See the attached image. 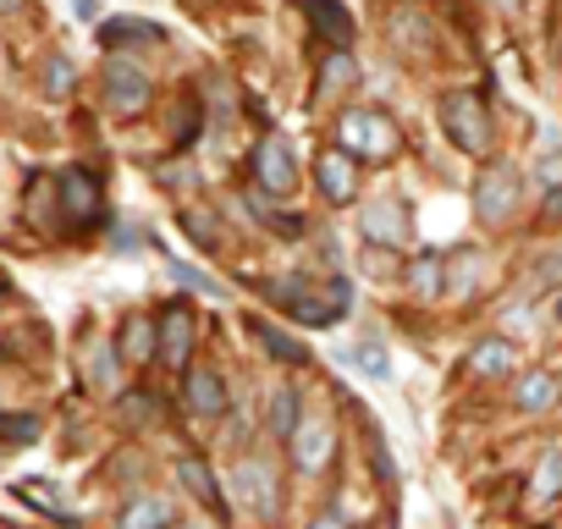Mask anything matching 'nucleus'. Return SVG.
<instances>
[{"label": "nucleus", "mask_w": 562, "mask_h": 529, "mask_svg": "<svg viewBox=\"0 0 562 529\" xmlns=\"http://www.w3.org/2000/svg\"><path fill=\"white\" fill-rule=\"evenodd\" d=\"M265 299H270V309H281L288 320H299L310 331H326V326L353 315L348 277H276V282H265Z\"/></svg>", "instance_id": "f257e3e1"}, {"label": "nucleus", "mask_w": 562, "mask_h": 529, "mask_svg": "<svg viewBox=\"0 0 562 529\" xmlns=\"http://www.w3.org/2000/svg\"><path fill=\"white\" fill-rule=\"evenodd\" d=\"M436 116H441V133L452 138V149H463V155H491L496 149V116H491L480 89H447Z\"/></svg>", "instance_id": "f03ea898"}, {"label": "nucleus", "mask_w": 562, "mask_h": 529, "mask_svg": "<svg viewBox=\"0 0 562 529\" xmlns=\"http://www.w3.org/2000/svg\"><path fill=\"white\" fill-rule=\"evenodd\" d=\"M337 149H348L353 160H392L403 149V133L386 111L375 105H353L337 116Z\"/></svg>", "instance_id": "7ed1b4c3"}, {"label": "nucleus", "mask_w": 562, "mask_h": 529, "mask_svg": "<svg viewBox=\"0 0 562 529\" xmlns=\"http://www.w3.org/2000/svg\"><path fill=\"white\" fill-rule=\"evenodd\" d=\"M248 182H254V193H265V199H293V193H299V155H293V144L281 138V133H265V138L254 144V155H248Z\"/></svg>", "instance_id": "20e7f679"}, {"label": "nucleus", "mask_w": 562, "mask_h": 529, "mask_svg": "<svg viewBox=\"0 0 562 529\" xmlns=\"http://www.w3.org/2000/svg\"><path fill=\"white\" fill-rule=\"evenodd\" d=\"M100 89H105V105H111L116 116H144V111H149V94H155L149 72H144L133 56H105Z\"/></svg>", "instance_id": "39448f33"}, {"label": "nucleus", "mask_w": 562, "mask_h": 529, "mask_svg": "<svg viewBox=\"0 0 562 529\" xmlns=\"http://www.w3.org/2000/svg\"><path fill=\"white\" fill-rule=\"evenodd\" d=\"M56 210H61V221H67L72 232L100 226V221H105V193H100V177H94V171H83V166L61 171V177H56Z\"/></svg>", "instance_id": "423d86ee"}, {"label": "nucleus", "mask_w": 562, "mask_h": 529, "mask_svg": "<svg viewBox=\"0 0 562 529\" xmlns=\"http://www.w3.org/2000/svg\"><path fill=\"white\" fill-rule=\"evenodd\" d=\"M518 193H524V177L518 166H485L474 177V215L485 226H507L518 215Z\"/></svg>", "instance_id": "0eeeda50"}, {"label": "nucleus", "mask_w": 562, "mask_h": 529, "mask_svg": "<svg viewBox=\"0 0 562 529\" xmlns=\"http://www.w3.org/2000/svg\"><path fill=\"white\" fill-rule=\"evenodd\" d=\"M359 237L370 243V248H408L414 243V215H408V204L403 199H375V204H364V215H359Z\"/></svg>", "instance_id": "6e6552de"}, {"label": "nucleus", "mask_w": 562, "mask_h": 529, "mask_svg": "<svg viewBox=\"0 0 562 529\" xmlns=\"http://www.w3.org/2000/svg\"><path fill=\"white\" fill-rule=\"evenodd\" d=\"M232 485H237V496H243V507L254 513V518H281V485H276V469L265 463V458H237V469H232Z\"/></svg>", "instance_id": "1a4fd4ad"}, {"label": "nucleus", "mask_w": 562, "mask_h": 529, "mask_svg": "<svg viewBox=\"0 0 562 529\" xmlns=\"http://www.w3.org/2000/svg\"><path fill=\"white\" fill-rule=\"evenodd\" d=\"M193 342H199V320H193V304L188 299H171L166 315H160V359L166 370H193Z\"/></svg>", "instance_id": "9d476101"}, {"label": "nucleus", "mask_w": 562, "mask_h": 529, "mask_svg": "<svg viewBox=\"0 0 562 529\" xmlns=\"http://www.w3.org/2000/svg\"><path fill=\"white\" fill-rule=\"evenodd\" d=\"M315 188L326 193V204H353L359 199V160L348 149H321L315 155Z\"/></svg>", "instance_id": "9b49d317"}, {"label": "nucleus", "mask_w": 562, "mask_h": 529, "mask_svg": "<svg viewBox=\"0 0 562 529\" xmlns=\"http://www.w3.org/2000/svg\"><path fill=\"white\" fill-rule=\"evenodd\" d=\"M288 447H293V463H299L304 474H326V463H331V452H337V430H331L326 419H304Z\"/></svg>", "instance_id": "f8f14e48"}, {"label": "nucleus", "mask_w": 562, "mask_h": 529, "mask_svg": "<svg viewBox=\"0 0 562 529\" xmlns=\"http://www.w3.org/2000/svg\"><path fill=\"white\" fill-rule=\"evenodd\" d=\"M100 45H105V56L149 50V45H166V29L160 23H144V18H111V23H100Z\"/></svg>", "instance_id": "ddd939ff"}, {"label": "nucleus", "mask_w": 562, "mask_h": 529, "mask_svg": "<svg viewBox=\"0 0 562 529\" xmlns=\"http://www.w3.org/2000/svg\"><path fill=\"white\" fill-rule=\"evenodd\" d=\"M182 397H188V408H193L199 419H221V414L232 408L226 381H221L215 370H204V364H193V370L182 375Z\"/></svg>", "instance_id": "4468645a"}, {"label": "nucleus", "mask_w": 562, "mask_h": 529, "mask_svg": "<svg viewBox=\"0 0 562 529\" xmlns=\"http://www.w3.org/2000/svg\"><path fill=\"white\" fill-rule=\"evenodd\" d=\"M116 353H122L127 364L160 359V320H155V315H127L122 331H116Z\"/></svg>", "instance_id": "2eb2a0df"}, {"label": "nucleus", "mask_w": 562, "mask_h": 529, "mask_svg": "<svg viewBox=\"0 0 562 529\" xmlns=\"http://www.w3.org/2000/svg\"><path fill=\"white\" fill-rule=\"evenodd\" d=\"M469 370H474L480 381L518 375V342H507V337H480V342L469 348Z\"/></svg>", "instance_id": "dca6fc26"}, {"label": "nucleus", "mask_w": 562, "mask_h": 529, "mask_svg": "<svg viewBox=\"0 0 562 529\" xmlns=\"http://www.w3.org/2000/svg\"><path fill=\"white\" fill-rule=\"evenodd\" d=\"M177 480L188 485V496H193V502H204L215 518H226V491H221V480H215V469H210L204 458H193V452H188V458H177Z\"/></svg>", "instance_id": "f3484780"}, {"label": "nucleus", "mask_w": 562, "mask_h": 529, "mask_svg": "<svg viewBox=\"0 0 562 529\" xmlns=\"http://www.w3.org/2000/svg\"><path fill=\"white\" fill-rule=\"evenodd\" d=\"M248 337H254L276 364H310V348H304L299 337H288L281 326H270V320H248Z\"/></svg>", "instance_id": "a211bd4d"}, {"label": "nucleus", "mask_w": 562, "mask_h": 529, "mask_svg": "<svg viewBox=\"0 0 562 529\" xmlns=\"http://www.w3.org/2000/svg\"><path fill=\"white\" fill-rule=\"evenodd\" d=\"M557 397H562V381H557L551 370H524V375H518V397H513L518 414H546Z\"/></svg>", "instance_id": "6ab92c4d"}, {"label": "nucleus", "mask_w": 562, "mask_h": 529, "mask_svg": "<svg viewBox=\"0 0 562 529\" xmlns=\"http://www.w3.org/2000/svg\"><path fill=\"white\" fill-rule=\"evenodd\" d=\"M171 502L166 496H133V502H122V513H116V529H171Z\"/></svg>", "instance_id": "aec40b11"}, {"label": "nucleus", "mask_w": 562, "mask_h": 529, "mask_svg": "<svg viewBox=\"0 0 562 529\" xmlns=\"http://www.w3.org/2000/svg\"><path fill=\"white\" fill-rule=\"evenodd\" d=\"M403 277H408V293H414V299H441V293H447V254H436V248L419 254Z\"/></svg>", "instance_id": "412c9836"}, {"label": "nucleus", "mask_w": 562, "mask_h": 529, "mask_svg": "<svg viewBox=\"0 0 562 529\" xmlns=\"http://www.w3.org/2000/svg\"><path fill=\"white\" fill-rule=\"evenodd\" d=\"M299 7L310 12V23H315L337 50H348V40H353V18H348V7H337V0H299Z\"/></svg>", "instance_id": "4be33fe9"}, {"label": "nucleus", "mask_w": 562, "mask_h": 529, "mask_svg": "<svg viewBox=\"0 0 562 529\" xmlns=\"http://www.w3.org/2000/svg\"><path fill=\"white\" fill-rule=\"evenodd\" d=\"M299 425H304V403H299V392H293V386H276V392H270V430H276L281 441H293Z\"/></svg>", "instance_id": "5701e85b"}, {"label": "nucleus", "mask_w": 562, "mask_h": 529, "mask_svg": "<svg viewBox=\"0 0 562 529\" xmlns=\"http://www.w3.org/2000/svg\"><path fill=\"white\" fill-rule=\"evenodd\" d=\"M348 364H353L359 375H370V381H392V353H386L381 337H359V342L348 348Z\"/></svg>", "instance_id": "b1692460"}, {"label": "nucleus", "mask_w": 562, "mask_h": 529, "mask_svg": "<svg viewBox=\"0 0 562 529\" xmlns=\"http://www.w3.org/2000/svg\"><path fill=\"white\" fill-rule=\"evenodd\" d=\"M480 254L474 248H458V254H447V293L452 299H469L474 288H480Z\"/></svg>", "instance_id": "393cba45"}, {"label": "nucleus", "mask_w": 562, "mask_h": 529, "mask_svg": "<svg viewBox=\"0 0 562 529\" xmlns=\"http://www.w3.org/2000/svg\"><path fill=\"white\" fill-rule=\"evenodd\" d=\"M353 83H359V61H353L348 50H331V56L321 61L315 94H342V89H353Z\"/></svg>", "instance_id": "a878e982"}, {"label": "nucleus", "mask_w": 562, "mask_h": 529, "mask_svg": "<svg viewBox=\"0 0 562 529\" xmlns=\"http://www.w3.org/2000/svg\"><path fill=\"white\" fill-rule=\"evenodd\" d=\"M166 264H171V277H177V282H182L188 293H199V299H215V304H226V299H232V293H226V288H221L215 277L193 271V264H182V259H166Z\"/></svg>", "instance_id": "bb28decb"}, {"label": "nucleus", "mask_w": 562, "mask_h": 529, "mask_svg": "<svg viewBox=\"0 0 562 529\" xmlns=\"http://www.w3.org/2000/svg\"><path fill=\"white\" fill-rule=\"evenodd\" d=\"M535 496H540V502L562 496V447L540 452V469H535Z\"/></svg>", "instance_id": "cd10ccee"}, {"label": "nucleus", "mask_w": 562, "mask_h": 529, "mask_svg": "<svg viewBox=\"0 0 562 529\" xmlns=\"http://www.w3.org/2000/svg\"><path fill=\"white\" fill-rule=\"evenodd\" d=\"M18 496H23L29 507L50 513V518H67V507H61V496L50 491V480H18Z\"/></svg>", "instance_id": "c85d7f7f"}, {"label": "nucleus", "mask_w": 562, "mask_h": 529, "mask_svg": "<svg viewBox=\"0 0 562 529\" xmlns=\"http://www.w3.org/2000/svg\"><path fill=\"white\" fill-rule=\"evenodd\" d=\"M386 29H392V40H403V50H425V45H430V29H419L408 7H403V12H392V18H386Z\"/></svg>", "instance_id": "c756f323"}, {"label": "nucleus", "mask_w": 562, "mask_h": 529, "mask_svg": "<svg viewBox=\"0 0 562 529\" xmlns=\"http://www.w3.org/2000/svg\"><path fill=\"white\" fill-rule=\"evenodd\" d=\"M0 441H7V447H29V441H40V419H34V414L0 419Z\"/></svg>", "instance_id": "7c9ffc66"}, {"label": "nucleus", "mask_w": 562, "mask_h": 529, "mask_svg": "<svg viewBox=\"0 0 562 529\" xmlns=\"http://www.w3.org/2000/svg\"><path fill=\"white\" fill-rule=\"evenodd\" d=\"M72 83H78V67H72L67 56H50V61H45V89L61 100V94H72Z\"/></svg>", "instance_id": "2f4dec72"}, {"label": "nucleus", "mask_w": 562, "mask_h": 529, "mask_svg": "<svg viewBox=\"0 0 562 529\" xmlns=\"http://www.w3.org/2000/svg\"><path fill=\"white\" fill-rule=\"evenodd\" d=\"M535 177H540V188H562V149H546L535 160Z\"/></svg>", "instance_id": "473e14b6"}, {"label": "nucleus", "mask_w": 562, "mask_h": 529, "mask_svg": "<svg viewBox=\"0 0 562 529\" xmlns=\"http://www.w3.org/2000/svg\"><path fill=\"white\" fill-rule=\"evenodd\" d=\"M116 359H122V353H111V348H94V364H89V370H94V381H100L105 392L116 386Z\"/></svg>", "instance_id": "72a5a7b5"}, {"label": "nucleus", "mask_w": 562, "mask_h": 529, "mask_svg": "<svg viewBox=\"0 0 562 529\" xmlns=\"http://www.w3.org/2000/svg\"><path fill=\"white\" fill-rule=\"evenodd\" d=\"M193 133H199V105L182 100V105H177V144H193Z\"/></svg>", "instance_id": "f704fd0d"}, {"label": "nucleus", "mask_w": 562, "mask_h": 529, "mask_svg": "<svg viewBox=\"0 0 562 529\" xmlns=\"http://www.w3.org/2000/svg\"><path fill=\"white\" fill-rule=\"evenodd\" d=\"M540 226H546V232L562 226V188H546V199H540Z\"/></svg>", "instance_id": "c9c22d12"}, {"label": "nucleus", "mask_w": 562, "mask_h": 529, "mask_svg": "<svg viewBox=\"0 0 562 529\" xmlns=\"http://www.w3.org/2000/svg\"><path fill=\"white\" fill-rule=\"evenodd\" d=\"M364 271H370V277L397 271V254H392V248H364Z\"/></svg>", "instance_id": "e433bc0d"}, {"label": "nucleus", "mask_w": 562, "mask_h": 529, "mask_svg": "<svg viewBox=\"0 0 562 529\" xmlns=\"http://www.w3.org/2000/svg\"><path fill=\"white\" fill-rule=\"evenodd\" d=\"M182 232H188L199 248H215V226H204L199 215H182Z\"/></svg>", "instance_id": "4c0bfd02"}, {"label": "nucleus", "mask_w": 562, "mask_h": 529, "mask_svg": "<svg viewBox=\"0 0 562 529\" xmlns=\"http://www.w3.org/2000/svg\"><path fill=\"white\" fill-rule=\"evenodd\" d=\"M557 277H562V254H546L540 259V282H557Z\"/></svg>", "instance_id": "58836bf2"}, {"label": "nucleus", "mask_w": 562, "mask_h": 529, "mask_svg": "<svg viewBox=\"0 0 562 529\" xmlns=\"http://www.w3.org/2000/svg\"><path fill=\"white\" fill-rule=\"evenodd\" d=\"M72 12H78L83 23H94V18H100V7H94V0H72Z\"/></svg>", "instance_id": "ea45409f"}, {"label": "nucleus", "mask_w": 562, "mask_h": 529, "mask_svg": "<svg viewBox=\"0 0 562 529\" xmlns=\"http://www.w3.org/2000/svg\"><path fill=\"white\" fill-rule=\"evenodd\" d=\"M310 529H348V524H342V518H337V513H321V518H315V524H310Z\"/></svg>", "instance_id": "a19ab883"}, {"label": "nucleus", "mask_w": 562, "mask_h": 529, "mask_svg": "<svg viewBox=\"0 0 562 529\" xmlns=\"http://www.w3.org/2000/svg\"><path fill=\"white\" fill-rule=\"evenodd\" d=\"M29 0H0V18H12V12H23Z\"/></svg>", "instance_id": "79ce46f5"}, {"label": "nucleus", "mask_w": 562, "mask_h": 529, "mask_svg": "<svg viewBox=\"0 0 562 529\" xmlns=\"http://www.w3.org/2000/svg\"><path fill=\"white\" fill-rule=\"evenodd\" d=\"M551 315H557V326H562V293H557V304H551Z\"/></svg>", "instance_id": "37998d69"}, {"label": "nucleus", "mask_w": 562, "mask_h": 529, "mask_svg": "<svg viewBox=\"0 0 562 529\" xmlns=\"http://www.w3.org/2000/svg\"><path fill=\"white\" fill-rule=\"evenodd\" d=\"M496 7H502V12H513V7H518V0H496Z\"/></svg>", "instance_id": "c03bdc74"}]
</instances>
